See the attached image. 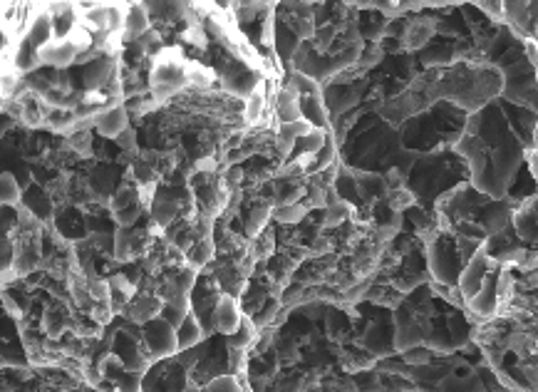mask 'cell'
Listing matches in <instances>:
<instances>
[{"label":"cell","instance_id":"obj_1","mask_svg":"<svg viewBox=\"0 0 538 392\" xmlns=\"http://www.w3.org/2000/svg\"><path fill=\"white\" fill-rule=\"evenodd\" d=\"M477 241H467L454 236L452 231L447 234H439L437 239L429 244V271L437 281H442L444 286H457L459 273L467 266V261L472 259L479 251Z\"/></svg>","mask_w":538,"mask_h":392},{"label":"cell","instance_id":"obj_2","mask_svg":"<svg viewBox=\"0 0 538 392\" xmlns=\"http://www.w3.org/2000/svg\"><path fill=\"white\" fill-rule=\"evenodd\" d=\"M186 67H189V63L181 58L179 50H164V53L157 55V63L152 67V82H149L154 100H169V97H174L189 85Z\"/></svg>","mask_w":538,"mask_h":392},{"label":"cell","instance_id":"obj_3","mask_svg":"<svg viewBox=\"0 0 538 392\" xmlns=\"http://www.w3.org/2000/svg\"><path fill=\"white\" fill-rule=\"evenodd\" d=\"M142 340L147 348L149 358L152 360H167L179 353V340L177 328L169 326L164 318H154V321L144 323L142 326Z\"/></svg>","mask_w":538,"mask_h":392},{"label":"cell","instance_id":"obj_4","mask_svg":"<svg viewBox=\"0 0 538 392\" xmlns=\"http://www.w3.org/2000/svg\"><path fill=\"white\" fill-rule=\"evenodd\" d=\"M491 268H494V261H491V256L486 254L484 244H481L477 254L467 261V266H464L462 273H459L457 288H459V293H462L464 301L477 296V291L484 286L486 278H489Z\"/></svg>","mask_w":538,"mask_h":392},{"label":"cell","instance_id":"obj_5","mask_svg":"<svg viewBox=\"0 0 538 392\" xmlns=\"http://www.w3.org/2000/svg\"><path fill=\"white\" fill-rule=\"evenodd\" d=\"M112 353L122 360V365L127 370H134V373H147L149 363V353L144 348V340L134 338L127 330H117L115 340H112Z\"/></svg>","mask_w":538,"mask_h":392},{"label":"cell","instance_id":"obj_6","mask_svg":"<svg viewBox=\"0 0 538 392\" xmlns=\"http://www.w3.org/2000/svg\"><path fill=\"white\" fill-rule=\"evenodd\" d=\"M117 77V58L112 55H95L82 72V85L87 92H97L110 85Z\"/></svg>","mask_w":538,"mask_h":392},{"label":"cell","instance_id":"obj_7","mask_svg":"<svg viewBox=\"0 0 538 392\" xmlns=\"http://www.w3.org/2000/svg\"><path fill=\"white\" fill-rule=\"evenodd\" d=\"M80 55V48L70 38H55L45 48H40V63L55 70H67L72 63H77Z\"/></svg>","mask_w":538,"mask_h":392},{"label":"cell","instance_id":"obj_8","mask_svg":"<svg viewBox=\"0 0 538 392\" xmlns=\"http://www.w3.org/2000/svg\"><path fill=\"white\" fill-rule=\"evenodd\" d=\"M424 340V326L412 316L410 311H400L395 316V350L397 353H407V350L417 348Z\"/></svg>","mask_w":538,"mask_h":392},{"label":"cell","instance_id":"obj_9","mask_svg":"<svg viewBox=\"0 0 538 392\" xmlns=\"http://www.w3.org/2000/svg\"><path fill=\"white\" fill-rule=\"evenodd\" d=\"M221 82H224V87L231 92V95L248 97L258 85H261V77H258L248 65L231 63L224 72H221Z\"/></svg>","mask_w":538,"mask_h":392},{"label":"cell","instance_id":"obj_10","mask_svg":"<svg viewBox=\"0 0 538 392\" xmlns=\"http://www.w3.org/2000/svg\"><path fill=\"white\" fill-rule=\"evenodd\" d=\"M162 298H159V293H134L132 298H129L127 308H124V316L129 318L132 323H139V326H144V323L154 321V318H159V313H162Z\"/></svg>","mask_w":538,"mask_h":392},{"label":"cell","instance_id":"obj_11","mask_svg":"<svg viewBox=\"0 0 538 392\" xmlns=\"http://www.w3.org/2000/svg\"><path fill=\"white\" fill-rule=\"evenodd\" d=\"M243 313L236 296H229V293H221L219 301H216L214 308V330H219L221 335H231L236 328L241 326Z\"/></svg>","mask_w":538,"mask_h":392},{"label":"cell","instance_id":"obj_12","mask_svg":"<svg viewBox=\"0 0 538 392\" xmlns=\"http://www.w3.org/2000/svg\"><path fill=\"white\" fill-rule=\"evenodd\" d=\"M129 127V110L122 105L105 107L100 115L95 117V132L105 139H117Z\"/></svg>","mask_w":538,"mask_h":392},{"label":"cell","instance_id":"obj_13","mask_svg":"<svg viewBox=\"0 0 538 392\" xmlns=\"http://www.w3.org/2000/svg\"><path fill=\"white\" fill-rule=\"evenodd\" d=\"M469 308H472L474 316L479 318H494L499 313V296H496V271L489 273V278L484 281V286L479 288L477 296L469 298Z\"/></svg>","mask_w":538,"mask_h":392},{"label":"cell","instance_id":"obj_14","mask_svg":"<svg viewBox=\"0 0 538 392\" xmlns=\"http://www.w3.org/2000/svg\"><path fill=\"white\" fill-rule=\"evenodd\" d=\"M20 204H23L25 209L30 211V214L38 216V219L43 221V224L55 216V201H53V196L48 194V189L35 187V184H30V187L23 189V196H20Z\"/></svg>","mask_w":538,"mask_h":392},{"label":"cell","instance_id":"obj_15","mask_svg":"<svg viewBox=\"0 0 538 392\" xmlns=\"http://www.w3.org/2000/svg\"><path fill=\"white\" fill-rule=\"evenodd\" d=\"M181 214V201L177 196L169 194H154L152 204H149V216H152L157 229H169Z\"/></svg>","mask_w":538,"mask_h":392},{"label":"cell","instance_id":"obj_16","mask_svg":"<svg viewBox=\"0 0 538 392\" xmlns=\"http://www.w3.org/2000/svg\"><path fill=\"white\" fill-rule=\"evenodd\" d=\"M70 326L72 316L62 303H53L50 308H45L43 318H40V330H43V335L48 340H60Z\"/></svg>","mask_w":538,"mask_h":392},{"label":"cell","instance_id":"obj_17","mask_svg":"<svg viewBox=\"0 0 538 392\" xmlns=\"http://www.w3.org/2000/svg\"><path fill=\"white\" fill-rule=\"evenodd\" d=\"M147 8L149 20H162V23H172L186 15V0H139Z\"/></svg>","mask_w":538,"mask_h":392},{"label":"cell","instance_id":"obj_18","mask_svg":"<svg viewBox=\"0 0 538 392\" xmlns=\"http://www.w3.org/2000/svg\"><path fill=\"white\" fill-rule=\"evenodd\" d=\"M23 38L28 40L30 45H33L35 50L45 48V45L50 43V40H55L53 33V23H50V15L48 13H38L35 18H30L28 28H25Z\"/></svg>","mask_w":538,"mask_h":392},{"label":"cell","instance_id":"obj_19","mask_svg":"<svg viewBox=\"0 0 538 392\" xmlns=\"http://www.w3.org/2000/svg\"><path fill=\"white\" fill-rule=\"evenodd\" d=\"M149 25H152V20H149L147 8H144L142 3H134L132 8L124 13V28H122L124 40L142 38V35L149 30Z\"/></svg>","mask_w":538,"mask_h":392},{"label":"cell","instance_id":"obj_20","mask_svg":"<svg viewBox=\"0 0 538 392\" xmlns=\"http://www.w3.org/2000/svg\"><path fill=\"white\" fill-rule=\"evenodd\" d=\"M276 117L278 122H296L303 117V112H300V95L296 90H293L291 85L283 87L281 92H278L276 97Z\"/></svg>","mask_w":538,"mask_h":392},{"label":"cell","instance_id":"obj_21","mask_svg":"<svg viewBox=\"0 0 538 392\" xmlns=\"http://www.w3.org/2000/svg\"><path fill=\"white\" fill-rule=\"evenodd\" d=\"M204 338H206V330H204V326H201V321L194 316V313H189V316L184 318V323H181V326L177 328L179 350L196 348V345H199Z\"/></svg>","mask_w":538,"mask_h":392},{"label":"cell","instance_id":"obj_22","mask_svg":"<svg viewBox=\"0 0 538 392\" xmlns=\"http://www.w3.org/2000/svg\"><path fill=\"white\" fill-rule=\"evenodd\" d=\"M184 263H189L191 268H204L206 263H211V259H214L216 254V246H214V239L211 236H204V239H196L194 244L189 246V249L184 251Z\"/></svg>","mask_w":538,"mask_h":392},{"label":"cell","instance_id":"obj_23","mask_svg":"<svg viewBox=\"0 0 538 392\" xmlns=\"http://www.w3.org/2000/svg\"><path fill=\"white\" fill-rule=\"evenodd\" d=\"M189 313H191L189 296H179V298H169V301L162 303V313H159V318H164L169 326L179 328Z\"/></svg>","mask_w":538,"mask_h":392},{"label":"cell","instance_id":"obj_24","mask_svg":"<svg viewBox=\"0 0 538 392\" xmlns=\"http://www.w3.org/2000/svg\"><path fill=\"white\" fill-rule=\"evenodd\" d=\"M434 35V20L432 18H415L405 30V45L410 50L419 48V45L427 43Z\"/></svg>","mask_w":538,"mask_h":392},{"label":"cell","instance_id":"obj_25","mask_svg":"<svg viewBox=\"0 0 538 392\" xmlns=\"http://www.w3.org/2000/svg\"><path fill=\"white\" fill-rule=\"evenodd\" d=\"M266 102H268L266 85L261 82V85H258L256 90L246 97V105H243V117H246L248 125H256V122L261 120L263 112H266Z\"/></svg>","mask_w":538,"mask_h":392},{"label":"cell","instance_id":"obj_26","mask_svg":"<svg viewBox=\"0 0 538 392\" xmlns=\"http://www.w3.org/2000/svg\"><path fill=\"white\" fill-rule=\"evenodd\" d=\"M439 392H486V388L479 375H467V378L447 375V378L442 380V385H439Z\"/></svg>","mask_w":538,"mask_h":392},{"label":"cell","instance_id":"obj_27","mask_svg":"<svg viewBox=\"0 0 538 392\" xmlns=\"http://www.w3.org/2000/svg\"><path fill=\"white\" fill-rule=\"evenodd\" d=\"M23 187H20L18 177L10 172H0V206H15L20 204Z\"/></svg>","mask_w":538,"mask_h":392},{"label":"cell","instance_id":"obj_28","mask_svg":"<svg viewBox=\"0 0 538 392\" xmlns=\"http://www.w3.org/2000/svg\"><path fill=\"white\" fill-rule=\"evenodd\" d=\"M229 338V348L231 350H246L248 345L256 343V326H253V321L248 316H243L241 326L234 330L231 335H226Z\"/></svg>","mask_w":538,"mask_h":392},{"label":"cell","instance_id":"obj_29","mask_svg":"<svg viewBox=\"0 0 538 392\" xmlns=\"http://www.w3.org/2000/svg\"><path fill=\"white\" fill-rule=\"evenodd\" d=\"M134 204H142V201H139V187H134V184H120L110 196V209L115 211V214Z\"/></svg>","mask_w":538,"mask_h":392},{"label":"cell","instance_id":"obj_30","mask_svg":"<svg viewBox=\"0 0 538 392\" xmlns=\"http://www.w3.org/2000/svg\"><path fill=\"white\" fill-rule=\"evenodd\" d=\"M385 335V330H382V326H372L370 330H367L365 335V348L370 350L372 355H387V353H395V340L390 338H382Z\"/></svg>","mask_w":538,"mask_h":392},{"label":"cell","instance_id":"obj_31","mask_svg":"<svg viewBox=\"0 0 538 392\" xmlns=\"http://www.w3.org/2000/svg\"><path fill=\"white\" fill-rule=\"evenodd\" d=\"M271 211H273L271 206H266V204L253 206L251 214L246 216V234L251 236V239H256V236L261 234L263 226H266L268 219H271Z\"/></svg>","mask_w":538,"mask_h":392},{"label":"cell","instance_id":"obj_32","mask_svg":"<svg viewBox=\"0 0 538 392\" xmlns=\"http://www.w3.org/2000/svg\"><path fill=\"white\" fill-rule=\"evenodd\" d=\"M308 214V209H305L303 204H278L276 209L271 211V216L276 221H281V224H298L300 219H303V216Z\"/></svg>","mask_w":538,"mask_h":392},{"label":"cell","instance_id":"obj_33","mask_svg":"<svg viewBox=\"0 0 538 392\" xmlns=\"http://www.w3.org/2000/svg\"><path fill=\"white\" fill-rule=\"evenodd\" d=\"M186 72H189V85L209 87L211 82H214V72H211L209 67H204L201 63H189Z\"/></svg>","mask_w":538,"mask_h":392},{"label":"cell","instance_id":"obj_34","mask_svg":"<svg viewBox=\"0 0 538 392\" xmlns=\"http://www.w3.org/2000/svg\"><path fill=\"white\" fill-rule=\"evenodd\" d=\"M206 392H241L239 380H236V375H219V378H214L211 383H206Z\"/></svg>","mask_w":538,"mask_h":392},{"label":"cell","instance_id":"obj_35","mask_svg":"<svg viewBox=\"0 0 538 392\" xmlns=\"http://www.w3.org/2000/svg\"><path fill=\"white\" fill-rule=\"evenodd\" d=\"M350 214V206L345 204V201H333V204H328V211H325V226H338L343 224L345 216Z\"/></svg>","mask_w":538,"mask_h":392},{"label":"cell","instance_id":"obj_36","mask_svg":"<svg viewBox=\"0 0 538 392\" xmlns=\"http://www.w3.org/2000/svg\"><path fill=\"white\" fill-rule=\"evenodd\" d=\"M387 204H390V209L402 211V209H407V206L415 204V196L402 187V189H395V192H390V196H387Z\"/></svg>","mask_w":538,"mask_h":392},{"label":"cell","instance_id":"obj_37","mask_svg":"<svg viewBox=\"0 0 538 392\" xmlns=\"http://www.w3.org/2000/svg\"><path fill=\"white\" fill-rule=\"evenodd\" d=\"M70 147L75 149L77 154H90L92 149V134L85 130H75L70 134Z\"/></svg>","mask_w":538,"mask_h":392},{"label":"cell","instance_id":"obj_38","mask_svg":"<svg viewBox=\"0 0 538 392\" xmlns=\"http://www.w3.org/2000/svg\"><path fill=\"white\" fill-rule=\"evenodd\" d=\"M115 142H117V147H120L124 154H132V152H137V132H134V130H129V127H127V130H124V132L120 134V137L115 139Z\"/></svg>","mask_w":538,"mask_h":392},{"label":"cell","instance_id":"obj_39","mask_svg":"<svg viewBox=\"0 0 538 392\" xmlns=\"http://www.w3.org/2000/svg\"><path fill=\"white\" fill-rule=\"evenodd\" d=\"M382 179H385L387 192H395V189L405 187V174H402V169H390L387 177H382Z\"/></svg>","mask_w":538,"mask_h":392},{"label":"cell","instance_id":"obj_40","mask_svg":"<svg viewBox=\"0 0 538 392\" xmlns=\"http://www.w3.org/2000/svg\"><path fill=\"white\" fill-rule=\"evenodd\" d=\"M429 358H432V353H429V350H419V345H417V348L407 350V353H405V360H407V363H412V365L429 363Z\"/></svg>","mask_w":538,"mask_h":392},{"label":"cell","instance_id":"obj_41","mask_svg":"<svg viewBox=\"0 0 538 392\" xmlns=\"http://www.w3.org/2000/svg\"><path fill=\"white\" fill-rule=\"evenodd\" d=\"M15 122H18V120H15L13 115H8V112H5V110H0V139H3L5 134L13 130Z\"/></svg>","mask_w":538,"mask_h":392},{"label":"cell","instance_id":"obj_42","mask_svg":"<svg viewBox=\"0 0 538 392\" xmlns=\"http://www.w3.org/2000/svg\"><path fill=\"white\" fill-rule=\"evenodd\" d=\"M427 8H447V5H457V3H464V0H422Z\"/></svg>","mask_w":538,"mask_h":392},{"label":"cell","instance_id":"obj_43","mask_svg":"<svg viewBox=\"0 0 538 392\" xmlns=\"http://www.w3.org/2000/svg\"><path fill=\"white\" fill-rule=\"evenodd\" d=\"M355 5H358V8H372V5H375V0H353Z\"/></svg>","mask_w":538,"mask_h":392},{"label":"cell","instance_id":"obj_44","mask_svg":"<svg viewBox=\"0 0 538 392\" xmlns=\"http://www.w3.org/2000/svg\"><path fill=\"white\" fill-rule=\"evenodd\" d=\"M181 392H204V390H201L199 385H196V383H191V380H189V385H186V388L181 390Z\"/></svg>","mask_w":538,"mask_h":392},{"label":"cell","instance_id":"obj_45","mask_svg":"<svg viewBox=\"0 0 538 392\" xmlns=\"http://www.w3.org/2000/svg\"><path fill=\"white\" fill-rule=\"evenodd\" d=\"M3 102H5V100H3V92H0V110H3Z\"/></svg>","mask_w":538,"mask_h":392},{"label":"cell","instance_id":"obj_46","mask_svg":"<svg viewBox=\"0 0 538 392\" xmlns=\"http://www.w3.org/2000/svg\"><path fill=\"white\" fill-rule=\"evenodd\" d=\"M0 368H5V363H3V355H0Z\"/></svg>","mask_w":538,"mask_h":392},{"label":"cell","instance_id":"obj_47","mask_svg":"<svg viewBox=\"0 0 538 392\" xmlns=\"http://www.w3.org/2000/svg\"><path fill=\"white\" fill-rule=\"evenodd\" d=\"M536 80H538V75H536Z\"/></svg>","mask_w":538,"mask_h":392},{"label":"cell","instance_id":"obj_48","mask_svg":"<svg viewBox=\"0 0 538 392\" xmlns=\"http://www.w3.org/2000/svg\"><path fill=\"white\" fill-rule=\"evenodd\" d=\"M536 28H538V25H536Z\"/></svg>","mask_w":538,"mask_h":392}]
</instances>
